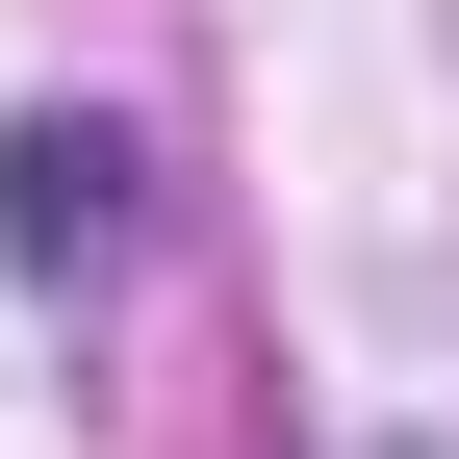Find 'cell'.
I'll return each instance as SVG.
<instances>
[{"instance_id": "obj_1", "label": "cell", "mask_w": 459, "mask_h": 459, "mask_svg": "<svg viewBox=\"0 0 459 459\" xmlns=\"http://www.w3.org/2000/svg\"><path fill=\"white\" fill-rule=\"evenodd\" d=\"M0 255H26V281H102V255H128V128L26 102V128H0Z\"/></svg>"}]
</instances>
